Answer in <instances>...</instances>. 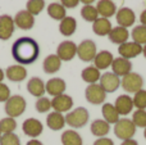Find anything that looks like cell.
Listing matches in <instances>:
<instances>
[{
	"label": "cell",
	"mask_w": 146,
	"mask_h": 145,
	"mask_svg": "<svg viewBox=\"0 0 146 145\" xmlns=\"http://www.w3.org/2000/svg\"><path fill=\"white\" fill-rule=\"evenodd\" d=\"M142 85H144L142 76L136 73V72H129L128 74L123 76L121 80L122 89L126 92H129V94H136L137 91H140L142 89Z\"/></svg>",
	"instance_id": "obj_5"
},
{
	"label": "cell",
	"mask_w": 146,
	"mask_h": 145,
	"mask_svg": "<svg viewBox=\"0 0 146 145\" xmlns=\"http://www.w3.org/2000/svg\"><path fill=\"white\" fill-rule=\"evenodd\" d=\"M27 90L32 96L38 98L44 96V94L46 92L45 90V82L40 78V77H32L28 80L27 82Z\"/></svg>",
	"instance_id": "obj_21"
},
{
	"label": "cell",
	"mask_w": 146,
	"mask_h": 145,
	"mask_svg": "<svg viewBox=\"0 0 146 145\" xmlns=\"http://www.w3.org/2000/svg\"><path fill=\"white\" fill-rule=\"evenodd\" d=\"M0 145H21V140L14 132L4 134L0 139Z\"/></svg>",
	"instance_id": "obj_40"
},
{
	"label": "cell",
	"mask_w": 146,
	"mask_h": 145,
	"mask_svg": "<svg viewBox=\"0 0 146 145\" xmlns=\"http://www.w3.org/2000/svg\"><path fill=\"white\" fill-rule=\"evenodd\" d=\"M26 107H27V103H26V99L21 95H12L9 99L5 102V113H7L8 117H19L25 113Z\"/></svg>",
	"instance_id": "obj_3"
},
{
	"label": "cell",
	"mask_w": 146,
	"mask_h": 145,
	"mask_svg": "<svg viewBox=\"0 0 146 145\" xmlns=\"http://www.w3.org/2000/svg\"><path fill=\"white\" fill-rule=\"evenodd\" d=\"M121 145H139V143H137L136 140H133V139H129V140H124L122 141Z\"/></svg>",
	"instance_id": "obj_45"
},
{
	"label": "cell",
	"mask_w": 146,
	"mask_h": 145,
	"mask_svg": "<svg viewBox=\"0 0 146 145\" xmlns=\"http://www.w3.org/2000/svg\"><path fill=\"white\" fill-rule=\"evenodd\" d=\"M15 30L14 18H12L9 14L0 15V40L7 41L12 37L13 32Z\"/></svg>",
	"instance_id": "obj_10"
},
{
	"label": "cell",
	"mask_w": 146,
	"mask_h": 145,
	"mask_svg": "<svg viewBox=\"0 0 146 145\" xmlns=\"http://www.w3.org/2000/svg\"><path fill=\"white\" fill-rule=\"evenodd\" d=\"M114 61L113 54L109 50H101L96 54L95 59H94V66L101 71V69H106L109 67H111V63Z\"/></svg>",
	"instance_id": "obj_20"
},
{
	"label": "cell",
	"mask_w": 146,
	"mask_h": 145,
	"mask_svg": "<svg viewBox=\"0 0 146 145\" xmlns=\"http://www.w3.org/2000/svg\"><path fill=\"white\" fill-rule=\"evenodd\" d=\"M12 55L14 61L21 66L32 64L37 61L40 55V46L37 41L32 37L23 36L13 43L12 45Z\"/></svg>",
	"instance_id": "obj_1"
},
{
	"label": "cell",
	"mask_w": 146,
	"mask_h": 145,
	"mask_svg": "<svg viewBox=\"0 0 146 145\" xmlns=\"http://www.w3.org/2000/svg\"><path fill=\"white\" fill-rule=\"evenodd\" d=\"M22 130H23V132H25V135L30 136V138H32V139H36L42 134L44 126H42V123L38 120H36V118H27L22 125Z\"/></svg>",
	"instance_id": "obj_14"
},
{
	"label": "cell",
	"mask_w": 146,
	"mask_h": 145,
	"mask_svg": "<svg viewBox=\"0 0 146 145\" xmlns=\"http://www.w3.org/2000/svg\"><path fill=\"white\" fill-rule=\"evenodd\" d=\"M101 114L109 125H111V123L115 125L119 121V117H121L114 104H111V103H104L103 107H101Z\"/></svg>",
	"instance_id": "obj_28"
},
{
	"label": "cell",
	"mask_w": 146,
	"mask_h": 145,
	"mask_svg": "<svg viewBox=\"0 0 146 145\" xmlns=\"http://www.w3.org/2000/svg\"><path fill=\"white\" fill-rule=\"evenodd\" d=\"M90 131L96 138H105L110 131V125L105 120H95L91 123Z\"/></svg>",
	"instance_id": "obj_27"
},
{
	"label": "cell",
	"mask_w": 146,
	"mask_h": 145,
	"mask_svg": "<svg viewBox=\"0 0 146 145\" xmlns=\"http://www.w3.org/2000/svg\"><path fill=\"white\" fill-rule=\"evenodd\" d=\"M131 36L135 43L140 44V45H145L146 44V26L144 25L135 26L131 32Z\"/></svg>",
	"instance_id": "obj_34"
},
{
	"label": "cell",
	"mask_w": 146,
	"mask_h": 145,
	"mask_svg": "<svg viewBox=\"0 0 146 145\" xmlns=\"http://www.w3.org/2000/svg\"><path fill=\"white\" fill-rule=\"evenodd\" d=\"M60 4L63 5L64 8H68V9H73L76 8L78 4H80V0H60Z\"/></svg>",
	"instance_id": "obj_42"
},
{
	"label": "cell",
	"mask_w": 146,
	"mask_h": 145,
	"mask_svg": "<svg viewBox=\"0 0 146 145\" xmlns=\"http://www.w3.org/2000/svg\"><path fill=\"white\" fill-rule=\"evenodd\" d=\"M0 139H1V132H0Z\"/></svg>",
	"instance_id": "obj_51"
},
{
	"label": "cell",
	"mask_w": 146,
	"mask_h": 145,
	"mask_svg": "<svg viewBox=\"0 0 146 145\" xmlns=\"http://www.w3.org/2000/svg\"><path fill=\"white\" fill-rule=\"evenodd\" d=\"M136 126L132 122V120L128 118H119V121L114 125V134L118 139H121L122 141L129 140L135 136L136 134Z\"/></svg>",
	"instance_id": "obj_4"
},
{
	"label": "cell",
	"mask_w": 146,
	"mask_h": 145,
	"mask_svg": "<svg viewBox=\"0 0 146 145\" xmlns=\"http://www.w3.org/2000/svg\"><path fill=\"white\" fill-rule=\"evenodd\" d=\"M5 77L12 82H21L27 77V69L21 64L9 66L5 69Z\"/></svg>",
	"instance_id": "obj_19"
},
{
	"label": "cell",
	"mask_w": 146,
	"mask_h": 145,
	"mask_svg": "<svg viewBox=\"0 0 146 145\" xmlns=\"http://www.w3.org/2000/svg\"><path fill=\"white\" fill-rule=\"evenodd\" d=\"M132 100H133V107H136L137 109H146V90L141 89L137 91Z\"/></svg>",
	"instance_id": "obj_39"
},
{
	"label": "cell",
	"mask_w": 146,
	"mask_h": 145,
	"mask_svg": "<svg viewBox=\"0 0 146 145\" xmlns=\"http://www.w3.org/2000/svg\"><path fill=\"white\" fill-rule=\"evenodd\" d=\"M115 19H117V23H118L121 27L128 28L135 25V22H136V15H135V12L131 8L123 7L117 10Z\"/></svg>",
	"instance_id": "obj_9"
},
{
	"label": "cell",
	"mask_w": 146,
	"mask_h": 145,
	"mask_svg": "<svg viewBox=\"0 0 146 145\" xmlns=\"http://www.w3.org/2000/svg\"><path fill=\"white\" fill-rule=\"evenodd\" d=\"M142 54H144V57H145V59H146V44L142 46Z\"/></svg>",
	"instance_id": "obj_49"
},
{
	"label": "cell",
	"mask_w": 146,
	"mask_h": 145,
	"mask_svg": "<svg viewBox=\"0 0 146 145\" xmlns=\"http://www.w3.org/2000/svg\"><path fill=\"white\" fill-rule=\"evenodd\" d=\"M96 9H98L99 15L103 18H110L114 14H117V5L111 0H99L96 4Z\"/></svg>",
	"instance_id": "obj_23"
},
{
	"label": "cell",
	"mask_w": 146,
	"mask_h": 145,
	"mask_svg": "<svg viewBox=\"0 0 146 145\" xmlns=\"http://www.w3.org/2000/svg\"><path fill=\"white\" fill-rule=\"evenodd\" d=\"M10 96L12 95H10V90L8 87V85L0 82V103H5Z\"/></svg>",
	"instance_id": "obj_41"
},
{
	"label": "cell",
	"mask_w": 146,
	"mask_h": 145,
	"mask_svg": "<svg viewBox=\"0 0 146 145\" xmlns=\"http://www.w3.org/2000/svg\"><path fill=\"white\" fill-rule=\"evenodd\" d=\"M67 89V84L63 78H59V77H54L50 78L48 82L45 84V90L49 95L51 96H58V95L64 94Z\"/></svg>",
	"instance_id": "obj_17"
},
{
	"label": "cell",
	"mask_w": 146,
	"mask_h": 145,
	"mask_svg": "<svg viewBox=\"0 0 146 145\" xmlns=\"http://www.w3.org/2000/svg\"><path fill=\"white\" fill-rule=\"evenodd\" d=\"M4 77H5V72L3 71L1 68H0V82H3V80H4Z\"/></svg>",
	"instance_id": "obj_48"
},
{
	"label": "cell",
	"mask_w": 146,
	"mask_h": 145,
	"mask_svg": "<svg viewBox=\"0 0 146 145\" xmlns=\"http://www.w3.org/2000/svg\"><path fill=\"white\" fill-rule=\"evenodd\" d=\"M45 8V0H28L26 4V10L35 17L40 14Z\"/></svg>",
	"instance_id": "obj_35"
},
{
	"label": "cell",
	"mask_w": 146,
	"mask_h": 145,
	"mask_svg": "<svg viewBox=\"0 0 146 145\" xmlns=\"http://www.w3.org/2000/svg\"><path fill=\"white\" fill-rule=\"evenodd\" d=\"M114 107L115 109L118 110L119 116H127L132 112L133 109V100L129 95L123 94V95H119L117 98L115 103H114Z\"/></svg>",
	"instance_id": "obj_18"
},
{
	"label": "cell",
	"mask_w": 146,
	"mask_h": 145,
	"mask_svg": "<svg viewBox=\"0 0 146 145\" xmlns=\"http://www.w3.org/2000/svg\"><path fill=\"white\" fill-rule=\"evenodd\" d=\"M80 3H82V4H85V5H91L95 3V0H80Z\"/></svg>",
	"instance_id": "obj_47"
},
{
	"label": "cell",
	"mask_w": 146,
	"mask_h": 145,
	"mask_svg": "<svg viewBox=\"0 0 146 145\" xmlns=\"http://www.w3.org/2000/svg\"><path fill=\"white\" fill-rule=\"evenodd\" d=\"M73 107V99L72 96L67 94H62L58 96H54L51 100V108L54 109V112L58 113H64L69 112Z\"/></svg>",
	"instance_id": "obj_13"
},
{
	"label": "cell",
	"mask_w": 146,
	"mask_h": 145,
	"mask_svg": "<svg viewBox=\"0 0 146 145\" xmlns=\"http://www.w3.org/2000/svg\"><path fill=\"white\" fill-rule=\"evenodd\" d=\"M98 54L96 44L92 40H83L77 45V57L82 62H92Z\"/></svg>",
	"instance_id": "obj_6"
},
{
	"label": "cell",
	"mask_w": 146,
	"mask_h": 145,
	"mask_svg": "<svg viewBox=\"0 0 146 145\" xmlns=\"http://www.w3.org/2000/svg\"><path fill=\"white\" fill-rule=\"evenodd\" d=\"M56 55L62 62H69L77 55V45L71 40L60 43L56 48Z\"/></svg>",
	"instance_id": "obj_8"
},
{
	"label": "cell",
	"mask_w": 146,
	"mask_h": 145,
	"mask_svg": "<svg viewBox=\"0 0 146 145\" xmlns=\"http://www.w3.org/2000/svg\"><path fill=\"white\" fill-rule=\"evenodd\" d=\"M140 22H141V25L146 26V9L142 10L141 14H140Z\"/></svg>",
	"instance_id": "obj_44"
},
{
	"label": "cell",
	"mask_w": 146,
	"mask_h": 145,
	"mask_svg": "<svg viewBox=\"0 0 146 145\" xmlns=\"http://www.w3.org/2000/svg\"><path fill=\"white\" fill-rule=\"evenodd\" d=\"M60 140L63 145H82V138L81 135L74 130H67L62 134Z\"/></svg>",
	"instance_id": "obj_31"
},
{
	"label": "cell",
	"mask_w": 146,
	"mask_h": 145,
	"mask_svg": "<svg viewBox=\"0 0 146 145\" xmlns=\"http://www.w3.org/2000/svg\"><path fill=\"white\" fill-rule=\"evenodd\" d=\"M108 37H109V40H110V43L117 44V45H122V44L127 43V40H128V37H129V32L127 28L117 26V27L111 28Z\"/></svg>",
	"instance_id": "obj_22"
},
{
	"label": "cell",
	"mask_w": 146,
	"mask_h": 145,
	"mask_svg": "<svg viewBox=\"0 0 146 145\" xmlns=\"http://www.w3.org/2000/svg\"><path fill=\"white\" fill-rule=\"evenodd\" d=\"M60 67H62V61L59 59V57L56 54H50V55H48L44 59L42 68L45 73L48 74L56 73L60 69Z\"/></svg>",
	"instance_id": "obj_25"
},
{
	"label": "cell",
	"mask_w": 146,
	"mask_h": 145,
	"mask_svg": "<svg viewBox=\"0 0 146 145\" xmlns=\"http://www.w3.org/2000/svg\"><path fill=\"white\" fill-rule=\"evenodd\" d=\"M15 128H17V121H15V118L5 117L3 120H0V132L3 135L4 134L14 132Z\"/></svg>",
	"instance_id": "obj_36"
},
{
	"label": "cell",
	"mask_w": 146,
	"mask_h": 145,
	"mask_svg": "<svg viewBox=\"0 0 146 145\" xmlns=\"http://www.w3.org/2000/svg\"><path fill=\"white\" fill-rule=\"evenodd\" d=\"M111 69H113V73L117 74L118 77H123L126 74H128L129 72H132V63L129 62V59L122 58H114L113 63H111Z\"/></svg>",
	"instance_id": "obj_16"
},
{
	"label": "cell",
	"mask_w": 146,
	"mask_h": 145,
	"mask_svg": "<svg viewBox=\"0 0 146 145\" xmlns=\"http://www.w3.org/2000/svg\"><path fill=\"white\" fill-rule=\"evenodd\" d=\"M81 17L86 21V22H95L99 18V13L96 7L94 5H83L81 9Z\"/></svg>",
	"instance_id": "obj_33"
},
{
	"label": "cell",
	"mask_w": 146,
	"mask_h": 145,
	"mask_svg": "<svg viewBox=\"0 0 146 145\" xmlns=\"http://www.w3.org/2000/svg\"><path fill=\"white\" fill-rule=\"evenodd\" d=\"M46 125H48V127L50 130L59 131L66 126V117L63 116V113L51 112L46 117Z\"/></svg>",
	"instance_id": "obj_24"
},
{
	"label": "cell",
	"mask_w": 146,
	"mask_h": 145,
	"mask_svg": "<svg viewBox=\"0 0 146 145\" xmlns=\"http://www.w3.org/2000/svg\"><path fill=\"white\" fill-rule=\"evenodd\" d=\"M94 145H114V143L109 138H99L98 140L94 141Z\"/></svg>",
	"instance_id": "obj_43"
},
{
	"label": "cell",
	"mask_w": 146,
	"mask_h": 145,
	"mask_svg": "<svg viewBox=\"0 0 146 145\" xmlns=\"http://www.w3.org/2000/svg\"><path fill=\"white\" fill-rule=\"evenodd\" d=\"M99 82H100L99 85L103 87L105 92H114L121 86V78L113 72H105L104 74H101Z\"/></svg>",
	"instance_id": "obj_11"
},
{
	"label": "cell",
	"mask_w": 146,
	"mask_h": 145,
	"mask_svg": "<svg viewBox=\"0 0 146 145\" xmlns=\"http://www.w3.org/2000/svg\"><path fill=\"white\" fill-rule=\"evenodd\" d=\"M118 53L122 58L132 59L139 57L142 53V45L135 43V41H127L118 46Z\"/></svg>",
	"instance_id": "obj_12"
},
{
	"label": "cell",
	"mask_w": 146,
	"mask_h": 145,
	"mask_svg": "<svg viewBox=\"0 0 146 145\" xmlns=\"http://www.w3.org/2000/svg\"><path fill=\"white\" fill-rule=\"evenodd\" d=\"M111 23L108 18L99 17L95 22L92 23V31L98 36H108L109 32L111 31Z\"/></svg>",
	"instance_id": "obj_26"
},
{
	"label": "cell",
	"mask_w": 146,
	"mask_h": 145,
	"mask_svg": "<svg viewBox=\"0 0 146 145\" xmlns=\"http://www.w3.org/2000/svg\"><path fill=\"white\" fill-rule=\"evenodd\" d=\"M81 77H82V80L85 82H87L88 85H91V84H96L98 81H100L101 73L95 66H88V67H86V68L82 69Z\"/></svg>",
	"instance_id": "obj_30"
},
{
	"label": "cell",
	"mask_w": 146,
	"mask_h": 145,
	"mask_svg": "<svg viewBox=\"0 0 146 145\" xmlns=\"http://www.w3.org/2000/svg\"><path fill=\"white\" fill-rule=\"evenodd\" d=\"M85 96H86V100L90 104L99 105V104H104L106 98V92L104 91V89L99 84H91L86 87Z\"/></svg>",
	"instance_id": "obj_7"
},
{
	"label": "cell",
	"mask_w": 146,
	"mask_h": 145,
	"mask_svg": "<svg viewBox=\"0 0 146 145\" xmlns=\"http://www.w3.org/2000/svg\"><path fill=\"white\" fill-rule=\"evenodd\" d=\"M132 122L135 123L136 127H146V109H137L132 114Z\"/></svg>",
	"instance_id": "obj_37"
},
{
	"label": "cell",
	"mask_w": 146,
	"mask_h": 145,
	"mask_svg": "<svg viewBox=\"0 0 146 145\" xmlns=\"http://www.w3.org/2000/svg\"><path fill=\"white\" fill-rule=\"evenodd\" d=\"M14 23L21 30L28 31L35 26V17H33L31 13H28L26 9L19 10V12L14 15Z\"/></svg>",
	"instance_id": "obj_15"
},
{
	"label": "cell",
	"mask_w": 146,
	"mask_h": 145,
	"mask_svg": "<svg viewBox=\"0 0 146 145\" xmlns=\"http://www.w3.org/2000/svg\"><path fill=\"white\" fill-rule=\"evenodd\" d=\"M48 14L50 18H53V19H55V21H59V22H60L63 18L67 17L66 8H64L60 3H51V4H49Z\"/></svg>",
	"instance_id": "obj_32"
},
{
	"label": "cell",
	"mask_w": 146,
	"mask_h": 145,
	"mask_svg": "<svg viewBox=\"0 0 146 145\" xmlns=\"http://www.w3.org/2000/svg\"><path fill=\"white\" fill-rule=\"evenodd\" d=\"M76 30H77V21L73 17L67 15L59 23V32L63 36H72L76 32Z\"/></svg>",
	"instance_id": "obj_29"
},
{
	"label": "cell",
	"mask_w": 146,
	"mask_h": 145,
	"mask_svg": "<svg viewBox=\"0 0 146 145\" xmlns=\"http://www.w3.org/2000/svg\"><path fill=\"white\" fill-rule=\"evenodd\" d=\"M90 120V113L85 107H78L71 110L66 116V125L71 126L72 128H82L87 125Z\"/></svg>",
	"instance_id": "obj_2"
},
{
	"label": "cell",
	"mask_w": 146,
	"mask_h": 145,
	"mask_svg": "<svg viewBox=\"0 0 146 145\" xmlns=\"http://www.w3.org/2000/svg\"><path fill=\"white\" fill-rule=\"evenodd\" d=\"M26 145H44V144L41 143L40 140H37V139H31V140L28 141Z\"/></svg>",
	"instance_id": "obj_46"
},
{
	"label": "cell",
	"mask_w": 146,
	"mask_h": 145,
	"mask_svg": "<svg viewBox=\"0 0 146 145\" xmlns=\"http://www.w3.org/2000/svg\"><path fill=\"white\" fill-rule=\"evenodd\" d=\"M35 108L38 113H46L51 109V100L46 96H41L36 100Z\"/></svg>",
	"instance_id": "obj_38"
},
{
	"label": "cell",
	"mask_w": 146,
	"mask_h": 145,
	"mask_svg": "<svg viewBox=\"0 0 146 145\" xmlns=\"http://www.w3.org/2000/svg\"><path fill=\"white\" fill-rule=\"evenodd\" d=\"M144 138H145V140H146V127L144 128Z\"/></svg>",
	"instance_id": "obj_50"
}]
</instances>
